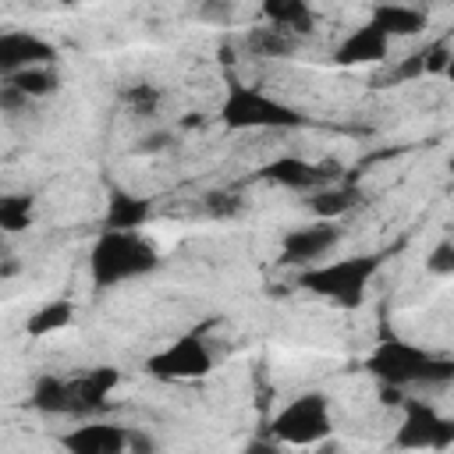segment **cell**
Listing matches in <instances>:
<instances>
[{"label":"cell","instance_id":"obj_12","mask_svg":"<svg viewBox=\"0 0 454 454\" xmlns=\"http://www.w3.org/2000/svg\"><path fill=\"white\" fill-rule=\"evenodd\" d=\"M117 380L121 376L110 365H96L85 376L71 380V394H74V411L71 415H96V411H103L106 408V397L117 387Z\"/></svg>","mask_w":454,"mask_h":454},{"label":"cell","instance_id":"obj_20","mask_svg":"<svg viewBox=\"0 0 454 454\" xmlns=\"http://www.w3.org/2000/svg\"><path fill=\"white\" fill-rule=\"evenodd\" d=\"M71 316H74V305H71L67 298H57V301H46L43 309H35V312L28 316L25 330H28L32 337H50V333L64 330V326L71 323Z\"/></svg>","mask_w":454,"mask_h":454},{"label":"cell","instance_id":"obj_1","mask_svg":"<svg viewBox=\"0 0 454 454\" xmlns=\"http://www.w3.org/2000/svg\"><path fill=\"white\" fill-rule=\"evenodd\" d=\"M365 369L390 387H443L454 380V358L426 351L401 337H383L372 355L365 358Z\"/></svg>","mask_w":454,"mask_h":454},{"label":"cell","instance_id":"obj_30","mask_svg":"<svg viewBox=\"0 0 454 454\" xmlns=\"http://www.w3.org/2000/svg\"><path fill=\"white\" fill-rule=\"evenodd\" d=\"M163 145H167V135H149V138L138 142V153H156V149H163Z\"/></svg>","mask_w":454,"mask_h":454},{"label":"cell","instance_id":"obj_2","mask_svg":"<svg viewBox=\"0 0 454 454\" xmlns=\"http://www.w3.org/2000/svg\"><path fill=\"white\" fill-rule=\"evenodd\" d=\"M160 266V252L149 238H142L138 231H114L106 227L92 252H89V273L96 287H114L135 277H145Z\"/></svg>","mask_w":454,"mask_h":454},{"label":"cell","instance_id":"obj_17","mask_svg":"<svg viewBox=\"0 0 454 454\" xmlns=\"http://www.w3.org/2000/svg\"><path fill=\"white\" fill-rule=\"evenodd\" d=\"M32 408L46 411V415H71L74 411V394H71V380H57V376H39L32 387Z\"/></svg>","mask_w":454,"mask_h":454},{"label":"cell","instance_id":"obj_31","mask_svg":"<svg viewBox=\"0 0 454 454\" xmlns=\"http://www.w3.org/2000/svg\"><path fill=\"white\" fill-rule=\"evenodd\" d=\"M443 74H447V78L454 82V53H450V64H447V71H443Z\"/></svg>","mask_w":454,"mask_h":454},{"label":"cell","instance_id":"obj_15","mask_svg":"<svg viewBox=\"0 0 454 454\" xmlns=\"http://www.w3.org/2000/svg\"><path fill=\"white\" fill-rule=\"evenodd\" d=\"M358 202H362V188L351 184V181H344V184H323V188H316L312 199H309V206H312V213H316L319 220H340V216L351 213Z\"/></svg>","mask_w":454,"mask_h":454},{"label":"cell","instance_id":"obj_23","mask_svg":"<svg viewBox=\"0 0 454 454\" xmlns=\"http://www.w3.org/2000/svg\"><path fill=\"white\" fill-rule=\"evenodd\" d=\"M124 103H128L135 114H142V117H153V114H156V106H160V89H156V85H145V82H138V85H128V92H124Z\"/></svg>","mask_w":454,"mask_h":454},{"label":"cell","instance_id":"obj_32","mask_svg":"<svg viewBox=\"0 0 454 454\" xmlns=\"http://www.w3.org/2000/svg\"><path fill=\"white\" fill-rule=\"evenodd\" d=\"M60 4H74V0H60Z\"/></svg>","mask_w":454,"mask_h":454},{"label":"cell","instance_id":"obj_24","mask_svg":"<svg viewBox=\"0 0 454 454\" xmlns=\"http://www.w3.org/2000/svg\"><path fill=\"white\" fill-rule=\"evenodd\" d=\"M426 74V53H408L397 67H390L383 78H380V85H390V82H411V78H422Z\"/></svg>","mask_w":454,"mask_h":454},{"label":"cell","instance_id":"obj_5","mask_svg":"<svg viewBox=\"0 0 454 454\" xmlns=\"http://www.w3.org/2000/svg\"><path fill=\"white\" fill-rule=\"evenodd\" d=\"M330 433H333L330 401H326V394H319V390L298 394V397L287 401V404L273 415V422H270V436H273L280 447H316V443H323Z\"/></svg>","mask_w":454,"mask_h":454},{"label":"cell","instance_id":"obj_10","mask_svg":"<svg viewBox=\"0 0 454 454\" xmlns=\"http://www.w3.org/2000/svg\"><path fill=\"white\" fill-rule=\"evenodd\" d=\"M387 53H390V35L376 21H365L333 50V60L344 67H358V64H383Z\"/></svg>","mask_w":454,"mask_h":454},{"label":"cell","instance_id":"obj_6","mask_svg":"<svg viewBox=\"0 0 454 454\" xmlns=\"http://www.w3.org/2000/svg\"><path fill=\"white\" fill-rule=\"evenodd\" d=\"M213 365H216V358L199 330L177 337L174 344L149 355V362H145L149 376H156V380H202L213 372Z\"/></svg>","mask_w":454,"mask_h":454},{"label":"cell","instance_id":"obj_27","mask_svg":"<svg viewBox=\"0 0 454 454\" xmlns=\"http://www.w3.org/2000/svg\"><path fill=\"white\" fill-rule=\"evenodd\" d=\"M231 14H234L231 0H202V4H199V18H202V21L227 25V21H231Z\"/></svg>","mask_w":454,"mask_h":454},{"label":"cell","instance_id":"obj_22","mask_svg":"<svg viewBox=\"0 0 454 454\" xmlns=\"http://www.w3.org/2000/svg\"><path fill=\"white\" fill-rule=\"evenodd\" d=\"M32 223V199L28 195H7L0 199V227L4 234H18Z\"/></svg>","mask_w":454,"mask_h":454},{"label":"cell","instance_id":"obj_28","mask_svg":"<svg viewBox=\"0 0 454 454\" xmlns=\"http://www.w3.org/2000/svg\"><path fill=\"white\" fill-rule=\"evenodd\" d=\"M426 266H429V273H454V245L450 241L436 245L433 255L426 259Z\"/></svg>","mask_w":454,"mask_h":454},{"label":"cell","instance_id":"obj_19","mask_svg":"<svg viewBox=\"0 0 454 454\" xmlns=\"http://www.w3.org/2000/svg\"><path fill=\"white\" fill-rule=\"evenodd\" d=\"M245 46H248L255 57H291V53L298 50V35L287 32V28L266 25V28L245 32Z\"/></svg>","mask_w":454,"mask_h":454},{"label":"cell","instance_id":"obj_29","mask_svg":"<svg viewBox=\"0 0 454 454\" xmlns=\"http://www.w3.org/2000/svg\"><path fill=\"white\" fill-rule=\"evenodd\" d=\"M0 106H4V110H18V106H28V96H25L18 85L4 82V89H0Z\"/></svg>","mask_w":454,"mask_h":454},{"label":"cell","instance_id":"obj_3","mask_svg":"<svg viewBox=\"0 0 454 454\" xmlns=\"http://www.w3.org/2000/svg\"><path fill=\"white\" fill-rule=\"evenodd\" d=\"M220 121L234 131H252V128L255 131H287V128L305 124V117L291 103L270 96L259 85H245V82H231V89L220 103Z\"/></svg>","mask_w":454,"mask_h":454},{"label":"cell","instance_id":"obj_9","mask_svg":"<svg viewBox=\"0 0 454 454\" xmlns=\"http://www.w3.org/2000/svg\"><path fill=\"white\" fill-rule=\"evenodd\" d=\"M71 454H121L131 447V433L124 426H106V422H85L74 426L57 440Z\"/></svg>","mask_w":454,"mask_h":454},{"label":"cell","instance_id":"obj_18","mask_svg":"<svg viewBox=\"0 0 454 454\" xmlns=\"http://www.w3.org/2000/svg\"><path fill=\"white\" fill-rule=\"evenodd\" d=\"M262 18L277 28H287L294 35H305L312 28V7L309 0H259Z\"/></svg>","mask_w":454,"mask_h":454},{"label":"cell","instance_id":"obj_25","mask_svg":"<svg viewBox=\"0 0 454 454\" xmlns=\"http://www.w3.org/2000/svg\"><path fill=\"white\" fill-rule=\"evenodd\" d=\"M422 53H426V74H443L447 64H450V53H454V50H450L447 39H436V43H429Z\"/></svg>","mask_w":454,"mask_h":454},{"label":"cell","instance_id":"obj_7","mask_svg":"<svg viewBox=\"0 0 454 454\" xmlns=\"http://www.w3.org/2000/svg\"><path fill=\"white\" fill-rule=\"evenodd\" d=\"M401 411H404V422L394 436L397 447H404V450H447L454 443V419L440 415L433 404H426L419 397H404Z\"/></svg>","mask_w":454,"mask_h":454},{"label":"cell","instance_id":"obj_8","mask_svg":"<svg viewBox=\"0 0 454 454\" xmlns=\"http://www.w3.org/2000/svg\"><path fill=\"white\" fill-rule=\"evenodd\" d=\"M340 238V227H333V220H316L305 227H294L284 234V248L280 259L294 262V266H312L316 259H323Z\"/></svg>","mask_w":454,"mask_h":454},{"label":"cell","instance_id":"obj_4","mask_svg":"<svg viewBox=\"0 0 454 454\" xmlns=\"http://www.w3.org/2000/svg\"><path fill=\"white\" fill-rule=\"evenodd\" d=\"M380 270V255H344L333 262H319V266H305L298 273V287L323 294L337 305L355 309L369 287V280Z\"/></svg>","mask_w":454,"mask_h":454},{"label":"cell","instance_id":"obj_16","mask_svg":"<svg viewBox=\"0 0 454 454\" xmlns=\"http://www.w3.org/2000/svg\"><path fill=\"white\" fill-rule=\"evenodd\" d=\"M149 213H153L149 199L117 188V192H110V202H106V227H114V231H138L149 220Z\"/></svg>","mask_w":454,"mask_h":454},{"label":"cell","instance_id":"obj_13","mask_svg":"<svg viewBox=\"0 0 454 454\" xmlns=\"http://www.w3.org/2000/svg\"><path fill=\"white\" fill-rule=\"evenodd\" d=\"M266 181H273V184H284V188H291V192H316V188H323V181H326V170H319L316 163H309V160H301V156H277V160H270L262 170H259Z\"/></svg>","mask_w":454,"mask_h":454},{"label":"cell","instance_id":"obj_11","mask_svg":"<svg viewBox=\"0 0 454 454\" xmlns=\"http://www.w3.org/2000/svg\"><path fill=\"white\" fill-rule=\"evenodd\" d=\"M53 57H57V50L32 32H4L0 35V71L4 74L25 71L35 64H50Z\"/></svg>","mask_w":454,"mask_h":454},{"label":"cell","instance_id":"obj_26","mask_svg":"<svg viewBox=\"0 0 454 454\" xmlns=\"http://www.w3.org/2000/svg\"><path fill=\"white\" fill-rule=\"evenodd\" d=\"M206 209H209L213 216H234V213L241 209V199H238L234 192H209V195H206Z\"/></svg>","mask_w":454,"mask_h":454},{"label":"cell","instance_id":"obj_14","mask_svg":"<svg viewBox=\"0 0 454 454\" xmlns=\"http://www.w3.org/2000/svg\"><path fill=\"white\" fill-rule=\"evenodd\" d=\"M369 21H376L390 39H394V35L404 39V35H415V32L426 28V14H422L419 7H408V4H397V0H383V4H376Z\"/></svg>","mask_w":454,"mask_h":454},{"label":"cell","instance_id":"obj_21","mask_svg":"<svg viewBox=\"0 0 454 454\" xmlns=\"http://www.w3.org/2000/svg\"><path fill=\"white\" fill-rule=\"evenodd\" d=\"M4 82L18 85L28 99H39V96H46V92H53V89L60 85V78L53 74V67H50V64H35V67H25V71H14V74H4Z\"/></svg>","mask_w":454,"mask_h":454}]
</instances>
